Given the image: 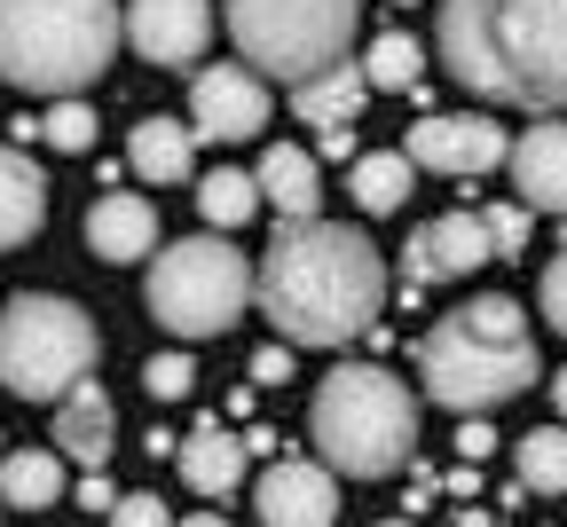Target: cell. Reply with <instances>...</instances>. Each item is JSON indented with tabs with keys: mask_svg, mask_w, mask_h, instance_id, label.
I'll use <instances>...</instances> for the list:
<instances>
[{
	"mask_svg": "<svg viewBox=\"0 0 567 527\" xmlns=\"http://www.w3.org/2000/svg\"><path fill=\"white\" fill-rule=\"evenodd\" d=\"M252 291L284 347H347L386 308V260L363 229L316 213V220H284L276 229Z\"/></svg>",
	"mask_w": 567,
	"mask_h": 527,
	"instance_id": "cell-1",
	"label": "cell"
},
{
	"mask_svg": "<svg viewBox=\"0 0 567 527\" xmlns=\"http://www.w3.org/2000/svg\"><path fill=\"white\" fill-rule=\"evenodd\" d=\"M434 48L481 103L567 111V0H442Z\"/></svg>",
	"mask_w": 567,
	"mask_h": 527,
	"instance_id": "cell-2",
	"label": "cell"
},
{
	"mask_svg": "<svg viewBox=\"0 0 567 527\" xmlns=\"http://www.w3.org/2000/svg\"><path fill=\"white\" fill-rule=\"evenodd\" d=\"M417 379H425V402H442L457 417H488L513 394H528L544 379V362H536V331L520 316V299L488 291V299L450 308L417 339Z\"/></svg>",
	"mask_w": 567,
	"mask_h": 527,
	"instance_id": "cell-3",
	"label": "cell"
},
{
	"mask_svg": "<svg viewBox=\"0 0 567 527\" xmlns=\"http://www.w3.org/2000/svg\"><path fill=\"white\" fill-rule=\"evenodd\" d=\"M126 40L118 0H0V80L24 95H87Z\"/></svg>",
	"mask_w": 567,
	"mask_h": 527,
	"instance_id": "cell-4",
	"label": "cell"
},
{
	"mask_svg": "<svg viewBox=\"0 0 567 527\" xmlns=\"http://www.w3.org/2000/svg\"><path fill=\"white\" fill-rule=\"evenodd\" d=\"M308 433L323 448V465L347 480H386L410 465L417 448V394L379 362H339L308 402Z\"/></svg>",
	"mask_w": 567,
	"mask_h": 527,
	"instance_id": "cell-5",
	"label": "cell"
},
{
	"mask_svg": "<svg viewBox=\"0 0 567 527\" xmlns=\"http://www.w3.org/2000/svg\"><path fill=\"white\" fill-rule=\"evenodd\" d=\"M95 354H103V339H95L80 299L24 291L0 308V386L24 402H63L71 386H87Z\"/></svg>",
	"mask_w": 567,
	"mask_h": 527,
	"instance_id": "cell-6",
	"label": "cell"
},
{
	"mask_svg": "<svg viewBox=\"0 0 567 527\" xmlns=\"http://www.w3.org/2000/svg\"><path fill=\"white\" fill-rule=\"evenodd\" d=\"M221 17H229L237 55L260 71V80L300 87V80H316V71L347 63L363 0H229Z\"/></svg>",
	"mask_w": 567,
	"mask_h": 527,
	"instance_id": "cell-7",
	"label": "cell"
},
{
	"mask_svg": "<svg viewBox=\"0 0 567 527\" xmlns=\"http://www.w3.org/2000/svg\"><path fill=\"white\" fill-rule=\"evenodd\" d=\"M252 299V268L229 237H182L151 252V316L174 339H221Z\"/></svg>",
	"mask_w": 567,
	"mask_h": 527,
	"instance_id": "cell-8",
	"label": "cell"
},
{
	"mask_svg": "<svg viewBox=\"0 0 567 527\" xmlns=\"http://www.w3.org/2000/svg\"><path fill=\"white\" fill-rule=\"evenodd\" d=\"M402 149H410V166H425V174H496L513 158V134L496 118H481V111H434V118L410 126Z\"/></svg>",
	"mask_w": 567,
	"mask_h": 527,
	"instance_id": "cell-9",
	"label": "cell"
},
{
	"mask_svg": "<svg viewBox=\"0 0 567 527\" xmlns=\"http://www.w3.org/2000/svg\"><path fill=\"white\" fill-rule=\"evenodd\" d=\"M268 126V80L252 63H205L189 80V134L197 142H252Z\"/></svg>",
	"mask_w": 567,
	"mask_h": 527,
	"instance_id": "cell-10",
	"label": "cell"
},
{
	"mask_svg": "<svg viewBox=\"0 0 567 527\" xmlns=\"http://www.w3.org/2000/svg\"><path fill=\"white\" fill-rule=\"evenodd\" d=\"M126 40L142 63H197L213 40V0H126Z\"/></svg>",
	"mask_w": 567,
	"mask_h": 527,
	"instance_id": "cell-11",
	"label": "cell"
},
{
	"mask_svg": "<svg viewBox=\"0 0 567 527\" xmlns=\"http://www.w3.org/2000/svg\"><path fill=\"white\" fill-rule=\"evenodd\" d=\"M252 504H260V527H339V480H331V465L284 457V465L260 473Z\"/></svg>",
	"mask_w": 567,
	"mask_h": 527,
	"instance_id": "cell-12",
	"label": "cell"
},
{
	"mask_svg": "<svg viewBox=\"0 0 567 527\" xmlns=\"http://www.w3.org/2000/svg\"><path fill=\"white\" fill-rule=\"evenodd\" d=\"M481 260H496L488 245V220L481 213H442V220H425V229L410 237V283H450V276H473Z\"/></svg>",
	"mask_w": 567,
	"mask_h": 527,
	"instance_id": "cell-13",
	"label": "cell"
},
{
	"mask_svg": "<svg viewBox=\"0 0 567 527\" xmlns=\"http://www.w3.org/2000/svg\"><path fill=\"white\" fill-rule=\"evenodd\" d=\"M513 189H520V205L528 213H559L567 220V118L559 111H544L520 142H513Z\"/></svg>",
	"mask_w": 567,
	"mask_h": 527,
	"instance_id": "cell-14",
	"label": "cell"
},
{
	"mask_svg": "<svg viewBox=\"0 0 567 527\" xmlns=\"http://www.w3.org/2000/svg\"><path fill=\"white\" fill-rule=\"evenodd\" d=\"M87 252L111 260V268L151 260V252H158V205H151V197H134V189L95 197V213H87Z\"/></svg>",
	"mask_w": 567,
	"mask_h": 527,
	"instance_id": "cell-15",
	"label": "cell"
},
{
	"mask_svg": "<svg viewBox=\"0 0 567 527\" xmlns=\"http://www.w3.org/2000/svg\"><path fill=\"white\" fill-rule=\"evenodd\" d=\"M111 441H118V410H111V394H103L95 379L71 386V394L55 402V457L103 473V465H111Z\"/></svg>",
	"mask_w": 567,
	"mask_h": 527,
	"instance_id": "cell-16",
	"label": "cell"
},
{
	"mask_svg": "<svg viewBox=\"0 0 567 527\" xmlns=\"http://www.w3.org/2000/svg\"><path fill=\"white\" fill-rule=\"evenodd\" d=\"M260 205H276L284 220H316V205H323V166H316V149H300V142H276V149H260Z\"/></svg>",
	"mask_w": 567,
	"mask_h": 527,
	"instance_id": "cell-17",
	"label": "cell"
},
{
	"mask_svg": "<svg viewBox=\"0 0 567 527\" xmlns=\"http://www.w3.org/2000/svg\"><path fill=\"white\" fill-rule=\"evenodd\" d=\"M40 220H48V182H40V166L24 158L17 142H0V252H17Z\"/></svg>",
	"mask_w": 567,
	"mask_h": 527,
	"instance_id": "cell-18",
	"label": "cell"
},
{
	"mask_svg": "<svg viewBox=\"0 0 567 527\" xmlns=\"http://www.w3.org/2000/svg\"><path fill=\"white\" fill-rule=\"evenodd\" d=\"M126 166H134L142 182L174 189V182H189V166H197V134H189L182 118H142L134 142H126Z\"/></svg>",
	"mask_w": 567,
	"mask_h": 527,
	"instance_id": "cell-19",
	"label": "cell"
},
{
	"mask_svg": "<svg viewBox=\"0 0 567 527\" xmlns=\"http://www.w3.org/2000/svg\"><path fill=\"white\" fill-rule=\"evenodd\" d=\"M174 457H182V480L197 496H237V480H245V441L221 433V425H197Z\"/></svg>",
	"mask_w": 567,
	"mask_h": 527,
	"instance_id": "cell-20",
	"label": "cell"
},
{
	"mask_svg": "<svg viewBox=\"0 0 567 527\" xmlns=\"http://www.w3.org/2000/svg\"><path fill=\"white\" fill-rule=\"evenodd\" d=\"M363 95H371L363 63H331V71H316V80L292 87V111H300L308 126H347L354 111H363Z\"/></svg>",
	"mask_w": 567,
	"mask_h": 527,
	"instance_id": "cell-21",
	"label": "cell"
},
{
	"mask_svg": "<svg viewBox=\"0 0 567 527\" xmlns=\"http://www.w3.org/2000/svg\"><path fill=\"white\" fill-rule=\"evenodd\" d=\"M0 504H9V512L63 504V457H55V448H17V457H0Z\"/></svg>",
	"mask_w": 567,
	"mask_h": 527,
	"instance_id": "cell-22",
	"label": "cell"
},
{
	"mask_svg": "<svg viewBox=\"0 0 567 527\" xmlns=\"http://www.w3.org/2000/svg\"><path fill=\"white\" fill-rule=\"evenodd\" d=\"M410 182H417L410 149H363V158L347 166V189H354V205H363V213H402Z\"/></svg>",
	"mask_w": 567,
	"mask_h": 527,
	"instance_id": "cell-23",
	"label": "cell"
},
{
	"mask_svg": "<svg viewBox=\"0 0 567 527\" xmlns=\"http://www.w3.org/2000/svg\"><path fill=\"white\" fill-rule=\"evenodd\" d=\"M520 488L528 496H567V425L520 433Z\"/></svg>",
	"mask_w": 567,
	"mask_h": 527,
	"instance_id": "cell-24",
	"label": "cell"
},
{
	"mask_svg": "<svg viewBox=\"0 0 567 527\" xmlns=\"http://www.w3.org/2000/svg\"><path fill=\"white\" fill-rule=\"evenodd\" d=\"M197 213L213 220V229H245V220L260 213V182H252V174H237V166L205 174V182H197Z\"/></svg>",
	"mask_w": 567,
	"mask_h": 527,
	"instance_id": "cell-25",
	"label": "cell"
},
{
	"mask_svg": "<svg viewBox=\"0 0 567 527\" xmlns=\"http://www.w3.org/2000/svg\"><path fill=\"white\" fill-rule=\"evenodd\" d=\"M417 71H425V48H417L410 32H379V40L363 48V80L386 87V95H410V87H417Z\"/></svg>",
	"mask_w": 567,
	"mask_h": 527,
	"instance_id": "cell-26",
	"label": "cell"
},
{
	"mask_svg": "<svg viewBox=\"0 0 567 527\" xmlns=\"http://www.w3.org/2000/svg\"><path fill=\"white\" fill-rule=\"evenodd\" d=\"M40 142H48V149H71V158H80V149H95V111H87L80 95L48 103V118H40Z\"/></svg>",
	"mask_w": 567,
	"mask_h": 527,
	"instance_id": "cell-27",
	"label": "cell"
},
{
	"mask_svg": "<svg viewBox=\"0 0 567 527\" xmlns=\"http://www.w3.org/2000/svg\"><path fill=\"white\" fill-rule=\"evenodd\" d=\"M142 386H151L158 402H182V394L197 386V370H189V354H151V370H142Z\"/></svg>",
	"mask_w": 567,
	"mask_h": 527,
	"instance_id": "cell-28",
	"label": "cell"
},
{
	"mask_svg": "<svg viewBox=\"0 0 567 527\" xmlns=\"http://www.w3.org/2000/svg\"><path fill=\"white\" fill-rule=\"evenodd\" d=\"M536 299H544V323L567 339V237H559V252H551V268H544V291H536Z\"/></svg>",
	"mask_w": 567,
	"mask_h": 527,
	"instance_id": "cell-29",
	"label": "cell"
},
{
	"mask_svg": "<svg viewBox=\"0 0 567 527\" xmlns=\"http://www.w3.org/2000/svg\"><path fill=\"white\" fill-rule=\"evenodd\" d=\"M481 220H488V245L496 252H520L528 245V205H488Z\"/></svg>",
	"mask_w": 567,
	"mask_h": 527,
	"instance_id": "cell-30",
	"label": "cell"
},
{
	"mask_svg": "<svg viewBox=\"0 0 567 527\" xmlns=\"http://www.w3.org/2000/svg\"><path fill=\"white\" fill-rule=\"evenodd\" d=\"M111 527H174V512L158 496H118L111 504Z\"/></svg>",
	"mask_w": 567,
	"mask_h": 527,
	"instance_id": "cell-31",
	"label": "cell"
},
{
	"mask_svg": "<svg viewBox=\"0 0 567 527\" xmlns=\"http://www.w3.org/2000/svg\"><path fill=\"white\" fill-rule=\"evenodd\" d=\"M488 448H496V433H488L481 417H465V433H457V457H465V465H481Z\"/></svg>",
	"mask_w": 567,
	"mask_h": 527,
	"instance_id": "cell-32",
	"label": "cell"
},
{
	"mask_svg": "<svg viewBox=\"0 0 567 527\" xmlns=\"http://www.w3.org/2000/svg\"><path fill=\"white\" fill-rule=\"evenodd\" d=\"M252 379H260V386L292 379V347H268V354H252Z\"/></svg>",
	"mask_w": 567,
	"mask_h": 527,
	"instance_id": "cell-33",
	"label": "cell"
},
{
	"mask_svg": "<svg viewBox=\"0 0 567 527\" xmlns=\"http://www.w3.org/2000/svg\"><path fill=\"white\" fill-rule=\"evenodd\" d=\"M80 504H87V512H111L118 496H111V480H103V473H87V480H80Z\"/></svg>",
	"mask_w": 567,
	"mask_h": 527,
	"instance_id": "cell-34",
	"label": "cell"
},
{
	"mask_svg": "<svg viewBox=\"0 0 567 527\" xmlns=\"http://www.w3.org/2000/svg\"><path fill=\"white\" fill-rule=\"evenodd\" d=\"M323 158H354V134L347 126H323Z\"/></svg>",
	"mask_w": 567,
	"mask_h": 527,
	"instance_id": "cell-35",
	"label": "cell"
},
{
	"mask_svg": "<svg viewBox=\"0 0 567 527\" xmlns=\"http://www.w3.org/2000/svg\"><path fill=\"white\" fill-rule=\"evenodd\" d=\"M551 410H559V425H567V370H551Z\"/></svg>",
	"mask_w": 567,
	"mask_h": 527,
	"instance_id": "cell-36",
	"label": "cell"
},
{
	"mask_svg": "<svg viewBox=\"0 0 567 527\" xmlns=\"http://www.w3.org/2000/svg\"><path fill=\"white\" fill-rule=\"evenodd\" d=\"M174 527H229L221 512H189V519H174Z\"/></svg>",
	"mask_w": 567,
	"mask_h": 527,
	"instance_id": "cell-37",
	"label": "cell"
},
{
	"mask_svg": "<svg viewBox=\"0 0 567 527\" xmlns=\"http://www.w3.org/2000/svg\"><path fill=\"white\" fill-rule=\"evenodd\" d=\"M379 527H410V519H379Z\"/></svg>",
	"mask_w": 567,
	"mask_h": 527,
	"instance_id": "cell-38",
	"label": "cell"
},
{
	"mask_svg": "<svg viewBox=\"0 0 567 527\" xmlns=\"http://www.w3.org/2000/svg\"><path fill=\"white\" fill-rule=\"evenodd\" d=\"M0 512H9V504H0Z\"/></svg>",
	"mask_w": 567,
	"mask_h": 527,
	"instance_id": "cell-39",
	"label": "cell"
}]
</instances>
